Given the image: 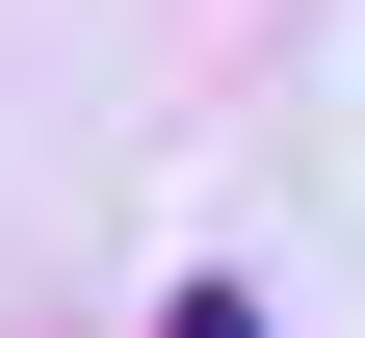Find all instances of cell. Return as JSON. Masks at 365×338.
Instances as JSON below:
<instances>
[{"label":"cell","mask_w":365,"mask_h":338,"mask_svg":"<svg viewBox=\"0 0 365 338\" xmlns=\"http://www.w3.org/2000/svg\"><path fill=\"white\" fill-rule=\"evenodd\" d=\"M182 338H261V312H235V286H182Z\"/></svg>","instance_id":"1"}]
</instances>
